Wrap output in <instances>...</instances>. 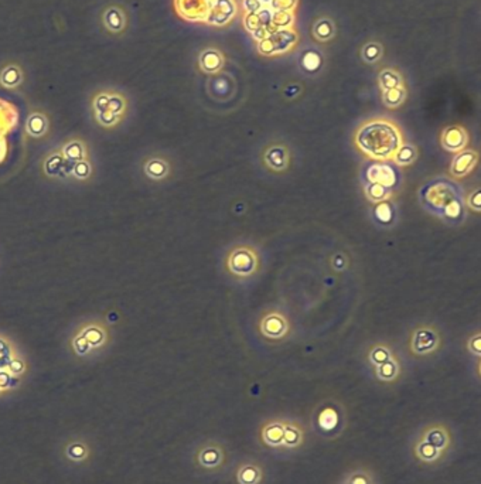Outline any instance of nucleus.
Instances as JSON below:
<instances>
[{
	"mask_svg": "<svg viewBox=\"0 0 481 484\" xmlns=\"http://www.w3.org/2000/svg\"><path fill=\"white\" fill-rule=\"evenodd\" d=\"M419 201L424 209L450 226L466 220L467 205L463 188L450 177H436L422 186Z\"/></svg>",
	"mask_w": 481,
	"mask_h": 484,
	"instance_id": "nucleus-1",
	"label": "nucleus"
},
{
	"mask_svg": "<svg viewBox=\"0 0 481 484\" xmlns=\"http://www.w3.org/2000/svg\"><path fill=\"white\" fill-rule=\"evenodd\" d=\"M354 144L370 159L389 162L402 146L403 136L395 122L385 118H374L357 129Z\"/></svg>",
	"mask_w": 481,
	"mask_h": 484,
	"instance_id": "nucleus-2",
	"label": "nucleus"
},
{
	"mask_svg": "<svg viewBox=\"0 0 481 484\" xmlns=\"http://www.w3.org/2000/svg\"><path fill=\"white\" fill-rule=\"evenodd\" d=\"M193 460L200 470L217 474L227 466V449L220 441H204L195 448Z\"/></svg>",
	"mask_w": 481,
	"mask_h": 484,
	"instance_id": "nucleus-3",
	"label": "nucleus"
},
{
	"mask_svg": "<svg viewBox=\"0 0 481 484\" xmlns=\"http://www.w3.org/2000/svg\"><path fill=\"white\" fill-rule=\"evenodd\" d=\"M313 427L320 436L333 439L341 435L346 428V412L340 405H323L314 415Z\"/></svg>",
	"mask_w": 481,
	"mask_h": 484,
	"instance_id": "nucleus-4",
	"label": "nucleus"
},
{
	"mask_svg": "<svg viewBox=\"0 0 481 484\" xmlns=\"http://www.w3.org/2000/svg\"><path fill=\"white\" fill-rule=\"evenodd\" d=\"M299 41V34L295 29H282L274 30L262 40L258 41L256 48L260 55L273 57V55H284L289 53L296 43Z\"/></svg>",
	"mask_w": 481,
	"mask_h": 484,
	"instance_id": "nucleus-5",
	"label": "nucleus"
},
{
	"mask_svg": "<svg viewBox=\"0 0 481 484\" xmlns=\"http://www.w3.org/2000/svg\"><path fill=\"white\" fill-rule=\"evenodd\" d=\"M417 434L425 441L438 448L446 457L450 459L456 449V438L452 428L442 421H435L422 425Z\"/></svg>",
	"mask_w": 481,
	"mask_h": 484,
	"instance_id": "nucleus-6",
	"label": "nucleus"
},
{
	"mask_svg": "<svg viewBox=\"0 0 481 484\" xmlns=\"http://www.w3.org/2000/svg\"><path fill=\"white\" fill-rule=\"evenodd\" d=\"M259 268V258L253 248L242 245L232 249L227 256V269L238 278H251Z\"/></svg>",
	"mask_w": 481,
	"mask_h": 484,
	"instance_id": "nucleus-7",
	"label": "nucleus"
},
{
	"mask_svg": "<svg viewBox=\"0 0 481 484\" xmlns=\"http://www.w3.org/2000/svg\"><path fill=\"white\" fill-rule=\"evenodd\" d=\"M365 183H377L384 187H388L393 191V188L399 187L402 177L400 172L396 165L388 162H372L367 166L364 172Z\"/></svg>",
	"mask_w": 481,
	"mask_h": 484,
	"instance_id": "nucleus-8",
	"label": "nucleus"
},
{
	"mask_svg": "<svg viewBox=\"0 0 481 484\" xmlns=\"http://www.w3.org/2000/svg\"><path fill=\"white\" fill-rule=\"evenodd\" d=\"M98 119L102 125H115L125 113L126 101L119 94H102L95 99Z\"/></svg>",
	"mask_w": 481,
	"mask_h": 484,
	"instance_id": "nucleus-9",
	"label": "nucleus"
},
{
	"mask_svg": "<svg viewBox=\"0 0 481 484\" xmlns=\"http://www.w3.org/2000/svg\"><path fill=\"white\" fill-rule=\"evenodd\" d=\"M440 345V336L432 327L424 326L414 331L410 338V352L418 357L435 353Z\"/></svg>",
	"mask_w": 481,
	"mask_h": 484,
	"instance_id": "nucleus-10",
	"label": "nucleus"
},
{
	"mask_svg": "<svg viewBox=\"0 0 481 484\" xmlns=\"http://www.w3.org/2000/svg\"><path fill=\"white\" fill-rule=\"evenodd\" d=\"M285 418H270L259 429V441L270 450L284 453Z\"/></svg>",
	"mask_w": 481,
	"mask_h": 484,
	"instance_id": "nucleus-11",
	"label": "nucleus"
},
{
	"mask_svg": "<svg viewBox=\"0 0 481 484\" xmlns=\"http://www.w3.org/2000/svg\"><path fill=\"white\" fill-rule=\"evenodd\" d=\"M213 0H174V8L177 13L187 22L205 23Z\"/></svg>",
	"mask_w": 481,
	"mask_h": 484,
	"instance_id": "nucleus-12",
	"label": "nucleus"
},
{
	"mask_svg": "<svg viewBox=\"0 0 481 484\" xmlns=\"http://www.w3.org/2000/svg\"><path fill=\"white\" fill-rule=\"evenodd\" d=\"M262 159L263 165L269 170L274 173H284L289 169L291 152L284 144H273L265 149Z\"/></svg>",
	"mask_w": 481,
	"mask_h": 484,
	"instance_id": "nucleus-13",
	"label": "nucleus"
},
{
	"mask_svg": "<svg viewBox=\"0 0 481 484\" xmlns=\"http://www.w3.org/2000/svg\"><path fill=\"white\" fill-rule=\"evenodd\" d=\"M440 145L446 152L459 153L468 145V133L461 125L446 126L440 133Z\"/></svg>",
	"mask_w": 481,
	"mask_h": 484,
	"instance_id": "nucleus-14",
	"label": "nucleus"
},
{
	"mask_svg": "<svg viewBox=\"0 0 481 484\" xmlns=\"http://www.w3.org/2000/svg\"><path fill=\"white\" fill-rule=\"evenodd\" d=\"M478 163V153L471 149H464L453 158L450 167H449V174L452 179L460 180L467 177L477 166Z\"/></svg>",
	"mask_w": 481,
	"mask_h": 484,
	"instance_id": "nucleus-15",
	"label": "nucleus"
},
{
	"mask_svg": "<svg viewBox=\"0 0 481 484\" xmlns=\"http://www.w3.org/2000/svg\"><path fill=\"white\" fill-rule=\"evenodd\" d=\"M237 4L234 0H213L210 13L205 23L213 26H225L237 15Z\"/></svg>",
	"mask_w": 481,
	"mask_h": 484,
	"instance_id": "nucleus-16",
	"label": "nucleus"
},
{
	"mask_svg": "<svg viewBox=\"0 0 481 484\" xmlns=\"http://www.w3.org/2000/svg\"><path fill=\"white\" fill-rule=\"evenodd\" d=\"M306 439L305 427L292 418H285V438H284V453H292L302 448Z\"/></svg>",
	"mask_w": 481,
	"mask_h": 484,
	"instance_id": "nucleus-17",
	"label": "nucleus"
},
{
	"mask_svg": "<svg viewBox=\"0 0 481 484\" xmlns=\"http://www.w3.org/2000/svg\"><path fill=\"white\" fill-rule=\"evenodd\" d=\"M260 333L269 338H282L289 331V323L281 313H267L259 324Z\"/></svg>",
	"mask_w": 481,
	"mask_h": 484,
	"instance_id": "nucleus-18",
	"label": "nucleus"
},
{
	"mask_svg": "<svg viewBox=\"0 0 481 484\" xmlns=\"http://www.w3.org/2000/svg\"><path fill=\"white\" fill-rule=\"evenodd\" d=\"M263 467L252 460L248 459L245 462H242L235 473V478L238 484H262L263 483Z\"/></svg>",
	"mask_w": 481,
	"mask_h": 484,
	"instance_id": "nucleus-19",
	"label": "nucleus"
},
{
	"mask_svg": "<svg viewBox=\"0 0 481 484\" xmlns=\"http://www.w3.org/2000/svg\"><path fill=\"white\" fill-rule=\"evenodd\" d=\"M338 484H381V481L378 474L372 469L360 466L347 471Z\"/></svg>",
	"mask_w": 481,
	"mask_h": 484,
	"instance_id": "nucleus-20",
	"label": "nucleus"
},
{
	"mask_svg": "<svg viewBox=\"0 0 481 484\" xmlns=\"http://www.w3.org/2000/svg\"><path fill=\"white\" fill-rule=\"evenodd\" d=\"M198 64L201 71L207 74H217L224 67V55L216 48H207L200 54Z\"/></svg>",
	"mask_w": 481,
	"mask_h": 484,
	"instance_id": "nucleus-21",
	"label": "nucleus"
},
{
	"mask_svg": "<svg viewBox=\"0 0 481 484\" xmlns=\"http://www.w3.org/2000/svg\"><path fill=\"white\" fill-rule=\"evenodd\" d=\"M374 374H375V378L381 382H386V384L395 382L400 375V364L398 359L393 356L386 363L375 367Z\"/></svg>",
	"mask_w": 481,
	"mask_h": 484,
	"instance_id": "nucleus-22",
	"label": "nucleus"
},
{
	"mask_svg": "<svg viewBox=\"0 0 481 484\" xmlns=\"http://www.w3.org/2000/svg\"><path fill=\"white\" fill-rule=\"evenodd\" d=\"M378 85L381 91H388L405 85V81L402 74L398 70H395V68H384L378 74Z\"/></svg>",
	"mask_w": 481,
	"mask_h": 484,
	"instance_id": "nucleus-23",
	"label": "nucleus"
},
{
	"mask_svg": "<svg viewBox=\"0 0 481 484\" xmlns=\"http://www.w3.org/2000/svg\"><path fill=\"white\" fill-rule=\"evenodd\" d=\"M145 173L152 180H163L170 173L169 163L162 158H151L145 165Z\"/></svg>",
	"mask_w": 481,
	"mask_h": 484,
	"instance_id": "nucleus-24",
	"label": "nucleus"
},
{
	"mask_svg": "<svg viewBox=\"0 0 481 484\" xmlns=\"http://www.w3.org/2000/svg\"><path fill=\"white\" fill-rule=\"evenodd\" d=\"M374 219L378 224L388 227L395 223V207L389 200L378 202L374 209Z\"/></svg>",
	"mask_w": 481,
	"mask_h": 484,
	"instance_id": "nucleus-25",
	"label": "nucleus"
},
{
	"mask_svg": "<svg viewBox=\"0 0 481 484\" xmlns=\"http://www.w3.org/2000/svg\"><path fill=\"white\" fill-rule=\"evenodd\" d=\"M406 97H407L406 85L396 87L388 91H382V104L389 109H395L403 105V102L406 101Z\"/></svg>",
	"mask_w": 481,
	"mask_h": 484,
	"instance_id": "nucleus-26",
	"label": "nucleus"
},
{
	"mask_svg": "<svg viewBox=\"0 0 481 484\" xmlns=\"http://www.w3.org/2000/svg\"><path fill=\"white\" fill-rule=\"evenodd\" d=\"M418 159V149L410 144H402L392 158L393 165L396 166H410Z\"/></svg>",
	"mask_w": 481,
	"mask_h": 484,
	"instance_id": "nucleus-27",
	"label": "nucleus"
},
{
	"mask_svg": "<svg viewBox=\"0 0 481 484\" xmlns=\"http://www.w3.org/2000/svg\"><path fill=\"white\" fill-rule=\"evenodd\" d=\"M364 193H365L367 198L375 204L382 202L385 200H389L393 194V191L391 188L384 187V186L377 184V183H365Z\"/></svg>",
	"mask_w": 481,
	"mask_h": 484,
	"instance_id": "nucleus-28",
	"label": "nucleus"
},
{
	"mask_svg": "<svg viewBox=\"0 0 481 484\" xmlns=\"http://www.w3.org/2000/svg\"><path fill=\"white\" fill-rule=\"evenodd\" d=\"M334 34H335L334 23L330 19H320L313 26V36L316 37L317 41L327 43L334 37Z\"/></svg>",
	"mask_w": 481,
	"mask_h": 484,
	"instance_id": "nucleus-29",
	"label": "nucleus"
},
{
	"mask_svg": "<svg viewBox=\"0 0 481 484\" xmlns=\"http://www.w3.org/2000/svg\"><path fill=\"white\" fill-rule=\"evenodd\" d=\"M104 22H105L106 27L113 33H119L125 27V16H123L122 11L118 8L108 9L104 15Z\"/></svg>",
	"mask_w": 481,
	"mask_h": 484,
	"instance_id": "nucleus-30",
	"label": "nucleus"
},
{
	"mask_svg": "<svg viewBox=\"0 0 481 484\" xmlns=\"http://www.w3.org/2000/svg\"><path fill=\"white\" fill-rule=\"evenodd\" d=\"M295 26V13L284 11H272V27L273 30L293 29Z\"/></svg>",
	"mask_w": 481,
	"mask_h": 484,
	"instance_id": "nucleus-31",
	"label": "nucleus"
},
{
	"mask_svg": "<svg viewBox=\"0 0 481 484\" xmlns=\"http://www.w3.org/2000/svg\"><path fill=\"white\" fill-rule=\"evenodd\" d=\"M392 357H393V354H392V352L386 347V345H384V344H377V345H374V347H372L371 352H370V354H368V361H370V364L372 366V368H375V367H378V366L386 363V361L391 360Z\"/></svg>",
	"mask_w": 481,
	"mask_h": 484,
	"instance_id": "nucleus-32",
	"label": "nucleus"
},
{
	"mask_svg": "<svg viewBox=\"0 0 481 484\" xmlns=\"http://www.w3.org/2000/svg\"><path fill=\"white\" fill-rule=\"evenodd\" d=\"M384 55V47L378 41H370L361 48V57L367 64L378 62Z\"/></svg>",
	"mask_w": 481,
	"mask_h": 484,
	"instance_id": "nucleus-33",
	"label": "nucleus"
},
{
	"mask_svg": "<svg viewBox=\"0 0 481 484\" xmlns=\"http://www.w3.org/2000/svg\"><path fill=\"white\" fill-rule=\"evenodd\" d=\"M466 205L467 209L475 213H481V187H475L468 193V195L466 197Z\"/></svg>",
	"mask_w": 481,
	"mask_h": 484,
	"instance_id": "nucleus-34",
	"label": "nucleus"
},
{
	"mask_svg": "<svg viewBox=\"0 0 481 484\" xmlns=\"http://www.w3.org/2000/svg\"><path fill=\"white\" fill-rule=\"evenodd\" d=\"M298 5H299V0H272L270 9L295 13L298 9Z\"/></svg>",
	"mask_w": 481,
	"mask_h": 484,
	"instance_id": "nucleus-35",
	"label": "nucleus"
},
{
	"mask_svg": "<svg viewBox=\"0 0 481 484\" xmlns=\"http://www.w3.org/2000/svg\"><path fill=\"white\" fill-rule=\"evenodd\" d=\"M467 350L470 354L481 359V331L473 334L467 341Z\"/></svg>",
	"mask_w": 481,
	"mask_h": 484,
	"instance_id": "nucleus-36",
	"label": "nucleus"
},
{
	"mask_svg": "<svg viewBox=\"0 0 481 484\" xmlns=\"http://www.w3.org/2000/svg\"><path fill=\"white\" fill-rule=\"evenodd\" d=\"M84 337L87 338V341L91 344V347L92 345H99L102 341H104V333L97 329V327H91L88 329L85 333H84Z\"/></svg>",
	"mask_w": 481,
	"mask_h": 484,
	"instance_id": "nucleus-37",
	"label": "nucleus"
},
{
	"mask_svg": "<svg viewBox=\"0 0 481 484\" xmlns=\"http://www.w3.org/2000/svg\"><path fill=\"white\" fill-rule=\"evenodd\" d=\"M68 456L76 460L84 459L87 456V448L83 443H74L68 448Z\"/></svg>",
	"mask_w": 481,
	"mask_h": 484,
	"instance_id": "nucleus-38",
	"label": "nucleus"
},
{
	"mask_svg": "<svg viewBox=\"0 0 481 484\" xmlns=\"http://www.w3.org/2000/svg\"><path fill=\"white\" fill-rule=\"evenodd\" d=\"M65 155H67L68 159H71V160H80V159H83L84 152H83L81 145H78V144H71V145H68V146H67Z\"/></svg>",
	"mask_w": 481,
	"mask_h": 484,
	"instance_id": "nucleus-39",
	"label": "nucleus"
},
{
	"mask_svg": "<svg viewBox=\"0 0 481 484\" xmlns=\"http://www.w3.org/2000/svg\"><path fill=\"white\" fill-rule=\"evenodd\" d=\"M303 65L307 71H314L320 67V58L317 54H306V57L303 58Z\"/></svg>",
	"mask_w": 481,
	"mask_h": 484,
	"instance_id": "nucleus-40",
	"label": "nucleus"
},
{
	"mask_svg": "<svg viewBox=\"0 0 481 484\" xmlns=\"http://www.w3.org/2000/svg\"><path fill=\"white\" fill-rule=\"evenodd\" d=\"M29 127H30L32 133L40 134L44 130V120H43V118H40V116L32 118L30 122H29Z\"/></svg>",
	"mask_w": 481,
	"mask_h": 484,
	"instance_id": "nucleus-41",
	"label": "nucleus"
},
{
	"mask_svg": "<svg viewBox=\"0 0 481 484\" xmlns=\"http://www.w3.org/2000/svg\"><path fill=\"white\" fill-rule=\"evenodd\" d=\"M90 349H91V344L87 341V338H85L84 336H81V337H78V338L76 340V350H77L80 354L88 353Z\"/></svg>",
	"mask_w": 481,
	"mask_h": 484,
	"instance_id": "nucleus-42",
	"label": "nucleus"
},
{
	"mask_svg": "<svg viewBox=\"0 0 481 484\" xmlns=\"http://www.w3.org/2000/svg\"><path fill=\"white\" fill-rule=\"evenodd\" d=\"M88 173H90V167H88L87 163L81 162V163H78V165L76 166V174H77L78 177H87Z\"/></svg>",
	"mask_w": 481,
	"mask_h": 484,
	"instance_id": "nucleus-43",
	"label": "nucleus"
},
{
	"mask_svg": "<svg viewBox=\"0 0 481 484\" xmlns=\"http://www.w3.org/2000/svg\"><path fill=\"white\" fill-rule=\"evenodd\" d=\"M12 370H13V371H20V370H22V364L13 363V364H12Z\"/></svg>",
	"mask_w": 481,
	"mask_h": 484,
	"instance_id": "nucleus-44",
	"label": "nucleus"
},
{
	"mask_svg": "<svg viewBox=\"0 0 481 484\" xmlns=\"http://www.w3.org/2000/svg\"><path fill=\"white\" fill-rule=\"evenodd\" d=\"M477 374H478V377L481 378V360H480V363H478V366H477Z\"/></svg>",
	"mask_w": 481,
	"mask_h": 484,
	"instance_id": "nucleus-45",
	"label": "nucleus"
}]
</instances>
